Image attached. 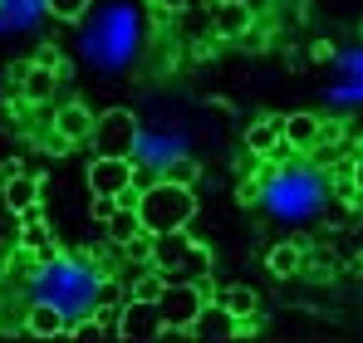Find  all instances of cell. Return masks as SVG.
<instances>
[{"label":"cell","instance_id":"obj_2","mask_svg":"<svg viewBox=\"0 0 363 343\" xmlns=\"http://www.w3.org/2000/svg\"><path fill=\"white\" fill-rule=\"evenodd\" d=\"M138 137H143L138 113L133 108H108V113L94 118L89 147H94V157H133L138 152Z\"/></svg>","mask_w":363,"mask_h":343},{"label":"cell","instance_id":"obj_9","mask_svg":"<svg viewBox=\"0 0 363 343\" xmlns=\"http://www.w3.org/2000/svg\"><path fill=\"white\" fill-rule=\"evenodd\" d=\"M280 128H285V142L295 152H319L324 147V123H319V113H285Z\"/></svg>","mask_w":363,"mask_h":343},{"label":"cell","instance_id":"obj_24","mask_svg":"<svg viewBox=\"0 0 363 343\" xmlns=\"http://www.w3.org/2000/svg\"><path fill=\"white\" fill-rule=\"evenodd\" d=\"M349 186L363 196V157H354V162H349Z\"/></svg>","mask_w":363,"mask_h":343},{"label":"cell","instance_id":"obj_19","mask_svg":"<svg viewBox=\"0 0 363 343\" xmlns=\"http://www.w3.org/2000/svg\"><path fill=\"white\" fill-rule=\"evenodd\" d=\"M177 280H211V245H201V240H191V250H186V260H182Z\"/></svg>","mask_w":363,"mask_h":343},{"label":"cell","instance_id":"obj_4","mask_svg":"<svg viewBox=\"0 0 363 343\" xmlns=\"http://www.w3.org/2000/svg\"><path fill=\"white\" fill-rule=\"evenodd\" d=\"M167 334V319H162V309H157V299H138V294H128L123 299V314H118V339L128 343H152Z\"/></svg>","mask_w":363,"mask_h":343},{"label":"cell","instance_id":"obj_29","mask_svg":"<svg viewBox=\"0 0 363 343\" xmlns=\"http://www.w3.org/2000/svg\"><path fill=\"white\" fill-rule=\"evenodd\" d=\"M206 5H211V0H206Z\"/></svg>","mask_w":363,"mask_h":343},{"label":"cell","instance_id":"obj_7","mask_svg":"<svg viewBox=\"0 0 363 343\" xmlns=\"http://www.w3.org/2000/svg\"><path fill=\"white\" fill-rule=\"evenodd\" d=\"M186 250H191V235H186V230H157V235H152V250H147V265L162 270L167 280H177Z\"/></svg>","mask_w":363,"mask_h":343},{"label":"cell","instance_id":"obj_17","mask_svg":"<svg viewBox=\"0 0 363 343\" xmlns=\"http://www.w3.org/2000/svg\"><path fill=\"white\" fill-rule=\"evenodd\" d=\"M280 142H285V128H280L275 118H255V123L245 128V152H255V157H270Z\"/></svg>","mask_w":363,"mask_h":343},{"label":"cell","instance_id":"obj_28","mask_svg":"<svg viewBox=\"0 0 363 343\" xmlns=\"http://www.w3.org/2000/svg\"><path fill=\"white\" fill-rule=\"evenodd\" d=\"M15 172H25V167H20V162H5V167H0V186H5V181L15 176Z\"/></svg>","mask_w":363,"mask_h":343},{"label":"cell","instance_id":"obj_16","mask_svg":"<svg viewBox=\"0 0 363 343\" xmlns=\"http://www.w3.org/2000/svg\"><path fill=\"white\" fill-rule=\"evenodd\" d=\"M216 304L231 309V314L241 319V329H245V324H255V314H260V294H255L250 285H226L221 294H216Z\"/></svg>","mask_w":363,"mask_h":343},{"label":"cell","instance_id":"obj_12","mask_svg":"<svg viewBox=\"0 0 363 343\" xmlns=\"http://www.w3.org/2000/svg\"><path fill=\"white\" fill-rule=\"evenodd\" d=\"M55 89H60V69H50V64H40V59L20 74V94H25L30 103H50Z\"/></svg>","mask_w":363,"mask_h":343},{"label":"cell","instance_id":"obj_10","mask_svg":"<svg viewBox=\"0 0 363 343\" xmlns=\"http://www.w3.org/2000/svg\"><path fill=\"white\" fill-rule=\"evenodd\" d=\"M94 118L84 103H64V108H55V142L60 147H69V142H89V133H94Z\"/></svg>","mask_w":363,"mask_h":343},{"label":"cell","instance_id":"obj_14","mask_svg":"<svg viewBox=\"0 0 363 343\" xmlns=\"http://www.w3.org/2000/svg\"><path fill=\"white\" fill-rule=\"evenodd\" d=\"M104 235H108L118 250H123V245H133L138 235H147V230H143V216H138V206H133V201H118V211L104 221Z\"/></svg>","mask_w":363,"mask_h":343},{"label":"cell","instance_id":"obj_21","mask_svg":"<svg viewBox=\"0 0 363 343\" xmlns=\"http://www.w3.org/2000/svg\"><path fill=\"white\" fill-rule=\"evenodd\" d=\"M69 334H74V339H113V334L99 324V314H94V319H84V324H69Z\"/></svg>","mask_w":363,"mask_h":343},{"label":"cell","instance_id":"obj_11","mask_svg":"<svg viewBox=\"0 0 363 343\" xmlns=\"http://www.w3.org/2000/svg\"><path fill=\"white\" fill-rule=\"evenodd\" d=\"M15 221H20V245H25L35 260H50V255H55V230H50V221H45L40 206L25 211V216H15Z\"/></svg>","mask_w":363,"mask_h":343},{"label":"cell","instance_id":"obj_22","mask_svg":"<svg viewBox=\"0 0 363 343\" xmlns=\"http://www.w3.org/2000/svg\"><path fill=\"white\" fill-rule=\"evenodd\" d=\"M167 176H172V181H186V186H196V176H201V172H196V162H186V157H172Z\"/></svg>","mask_w":363,"mask_h":343},{"label":"cell","instance_id":"obj_25","mask_svg":"<svg viewBox=\"0 0 363 343\" xmlns=\"http://www.w3.org/2000/svg\"><path fill=\"white\" fill-rule=\"evenodd\" d=\"M99 304H118V280H104L99 285Z\"/></svg>","mask_w":363,"mask_h":343},{"label":"cell","instance_id":"obj_1","mask_svg":"<svg viewBox=\"0 0 363 343\" xmlns=\"http://www.w3.org/2000/svg\"><path fill=\"white\" fill-rule=\"evenodd\" d=\"M133 206H138V216H143V230H147V235H157V230H186V226H191V216H196V191H191L186 181L162 176V181H152L147 191H138Z\"/></svg>","mask_w":363,"mask_h":343},{"label":"cell","instance_id":"obj_26","mask_svg":"<svg viewBox=\"0 0 363 343\" xmlns=\"http://www.w3.org/2000/svg\"><path fill=\"white\" fill-rule=\"evenodd\" d=\"M152 5H157L162 15H177V10H186V5H191V0H152Z\"/></svg>","mask_w":363,"mask_h":343},{"label":"cell","instance_id":"obj_3","mask_svg":"<svg viewBox=\"0 0 363 343\" xmlns=\"http://www.w3.org/2000/svg\"><path fill=\"white\" fill-rule=\"evenodd\" d=\"M206 299H211V294L201 285H191V280H167L162 299H157V309H162V319H167V334H186Z\"/></svg>","mask_w":363,"mask_h":343},{"label":"cell","instance_id":"obj_6","mask_svg":"<svg viewBox=\"0 0 363 343\" xmlns=\"http://www.w3.org/2000/svg\"><path fill=\"white\" fill-rule=\"evenodd\" d=\"M255 25L250 0H211V35L216 40H245Z\"/></svg>","mask_w":363,"mask_h":343},{"label":"cell","instance_id":"obj_8","mask_svg":"<svg viewBox=\"0 0 363 343\" xmlns=\"http://www.w3.org/2000/svg\"><path fill=\"white\" fill-rule=\"evenodd\" d=\"M231 334H241V319L231 314V309H221V304H201V314L191 319V329H186V339H231Z\"/></svg>","mask_w":363,"mask_h":343},{"label":"cell","instance_id":"obj_15","mask_svg":"<svg viewBox=\"0 0 363 343\" xmlns=\"http://www.w3.org/2000/svg\"><path fill=\"white\" fill-rule=\"evenodd\" d=\"M25 334H35V339H60V334H69V319H64L60 304H30Z\"/></svg>","mask_w":363,"mask_h":343},{"label":"cell","instance_id":"obj_27","mask_svg":"<svg viewBox=\"0 0 363 343\" xmlns=\"http://www.w3.org/2000/svg\"><path fill=\"white\" fill-rule=\"evenodd\" d=\"M40 64H50V69H64V59H60V50H50V45H45V50H40Z\"/></svg>","mask_w":363,"mask_h":343},{"label":"cell","instance_id":"obj_23","mask_svg":"<svg viewBox=\"0 0 363 343\" xmlns=\"http://www.w3.org/2000/svg\"><path fill=\"white\" fill-rule=\"evenodd\" d=\"M113 211H118V196H94V206H89V216H94L99 226H104V221H108Z\"/></svg>","mask_w":363,"mask_h":343},{"label":"cell","instance_id":"obj_18","mask_svg":"<svg viewBox=\"0 0 363 343\" xmlns=\"http://www.w3.org/2000/svg\"><path fill=\"white\" fill-rule=\"evenodd\" d=\"M265 265H270L275 280H295V275L304 270V250L295 245V240H280V245L265 250Z\"/></svg>","mask_w":363,"mask_h":343},{"label":"cell","instance_id":"obj_5","mask_svg":"<svg viewBox=\"0 0 363 343\" xmlns=\"http://www.w3.org/2000/svg\"><path fill=\"white\" fill-rule=\"evenodd\" d=\"M138 172H133V157H94L89 162V191L94 196H118V201H133Z\"/></svg>","mask_w":363,"mask_h":343},{"label":"cell","instance_id":"obj_13","mask_svg":"<svg viewBox=\"0 0 363 343\" xmlns=\"http://www.w3.org/2000/svg\"><path fill=\"white\" fill-rule=\"evenodd\" d=\"M0 196H5V206H10L15 216H25V211H35V206H40V176L15 172V176L0 186Z\"/></svg>","mask_w":363,"mask_h":343},{"label":"cell","instance_id":"obj_20","mask_svg":"<svg viewBox=\"0 0 363 343\" xmlns=\"http://www.w3.org/2000/svg\"><path fill=\"white\" fill-rule=\"evenodd\" d=\"M89 5H94V0H45V10H50L55 20H69V25H74V20H84V10H89Z\"/></svg>","mask_w":363,"mask_h":343}]
</instances>
